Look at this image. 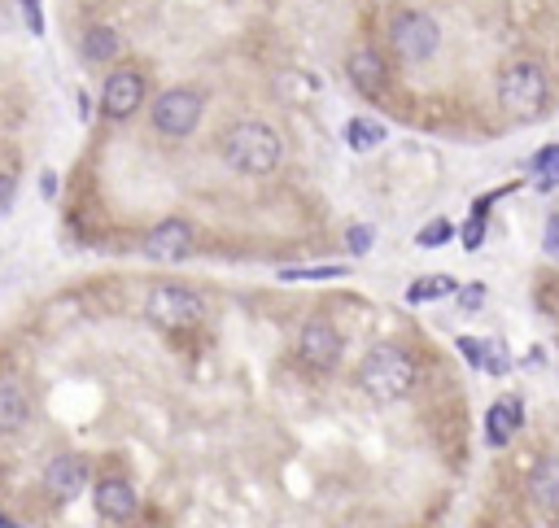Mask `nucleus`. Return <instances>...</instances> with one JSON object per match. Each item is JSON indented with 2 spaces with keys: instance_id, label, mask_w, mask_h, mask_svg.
<instances>
[{
  "instance_id": "obj_21",
  "label": "nucleus",
  "mask_w": 559,
  "mask_h": 528,
  "mask_svg": "<svg viewBox=\"0 0 559 528\" xmlns=\"http://www.w3.org/2000/svg\"><path fill=\"white\" fill-rule=\"evenodd\" d=\"M346 275V267H289V271H280V280H341Z\"/></svg>"
},
{
  "instance_id": "obj_4",
  "label": "nucleus",
  "mask_w": 559,
  "mask_h": 528,
  "mask_svg": "<svg viewBox=\"0 0 559 528\" xmlns=\"http://www.w3.org/2000/svg\"><path fill=\"white\" fill-rule=\"evenodd\" d=\"M389 48H394L402 62L420 66L442 48V27H437V18L428 9H398L389 18Z\"/></svg>"
},
{
  "instance_id": "obj_6",
  "label": "nucleus",
  "mask_w": 559,
  "mask_h": 528,
  "mask_svg": "<svg viewBox=\"0 0 559 528\" xmlns=\"http://www.w3.org/2000/svg\"><path fill=\"white\" fill-rule=\"evenodd\" d=\"M201 114H206V96H201L197 88H166L158 101H153L149 123L166 140H184V136L197 131Z\"/></svg>"
},
{
  "instance_id": "obj_20",
  "label": "nucleus",
  "mask_w": 559,
  "mask_h": 528,
  "mask_svg": "<svg viewBox=\"0 0 559 528\" xmlns=\"http://www.w3.org/2000/svg\"><path fill=\"white\" fill-rule=\"evenodd\" d=\"M481 367L490 371V376H507L511 371V358H507V350L498 341H481Z\"/></svg>"
},
{
  "instance_id": "obj_9",
  "label": "nucleus",
  "mask_w": 559,
  "mask_h": 528,
  "mask_svg": "<svg viewBox=\"0 0 559 528\" xmlns=\"http://www.w3.org/2000/svg\"><path fill=\"white\" fill-rule=\"evenodd\" d=\"M140 249H145V258H153V262H184L197 249V232L188 219H162L158 227H149Z\"/></svg>"
},
{
  "instance_id": "obj_29",
  "label": "nucleus",
  "mask_w": 559,
  "mask_h": 528,
  "mask_svg": "<svg viewBox=\"0 0 559 528\" xmlns=\"http://www.w3.org/2000/svg\"><path fill=\"white\" fill-rule=\"evenodd\" d=\"M455 345H459V354H463V358H468V363H472V367H481V341H472V336H459V341H455Z\"/></svg>"
},
{
  "instance_id": "obj_8",
  "label": "nucleus",
  "mask_w": 559,
  "mask_h": 528,
  "mask_svg": "<svg viewBox=\"0 0 559 528\" xmlns=\"http://www.w3.org/2000/svg\"><path fill=\"white\" fill-rule=\"evenodd\" d=\"M341 350H346V341H341V332L328 319H311L297 332V358L311 371H332L341 363Z\"/></svg>"
},
{
  "instance_id": "obj_28",
  "label": "nucleus",
  "mask_w": 559,
  "mask_h": 528,
  "mask_svg": "<svg viewBox=\"0 0 559 528\" xmlns=\"http://www.w3.org/2000/svg\"><path fill=\"white\" fill-rule=\"evenodd\" d=\"M22 14H27V27L40 35L44 31V14H40V0H22Z\"/></svg>"
},
{
  "instance_id": "obj_30",
  "label": "nucleus",
  "mask_w": 559,
  "mask_h": 528,
  "mask_svg": "<svg viewBox=\"0 0 559 528\" xmlns=\"http://www.w3.org/2000/svg\"><path fill=\"white\" fill-rule=\"evenodd\" d=\"M40 188H44V197H53V192H57V175L49 171V175H44V184H40Z\"/></svg>"
},
{
  "instance_id": "obj_10",
  "label": "nucleus",
  "mask_w": 559,
  "mask_h": 528,
  "mask_svg": "<svg viewBox=\"0 0 559 528\" xmlns=\"http://www.w3.org/2000/svg\"><path fill=\"white\" fill-rule=\"evenodd\" d=\"M346 75L363 96H385V88H389V66L376 48H354L346 57Z\"/></svg>"
},
{
  "instance_id": "obj_14",
  "label": "nucleus",
  "mask_w": 559,
  "mask_h": 528,
  "mask_svg": "<svg viewBox=\"0 0 559 528\" xmlns=\"http://www.w3.org/2000/svg\"><path fill=\"white\" fill-rule=\"evenodd\" d=\"M525 424V402L520 398H503L490 406V415H485V441H490L494 450H503L511 437H516V428Z\"/></svg>"
},
{
  "instance_id": "obj_18",
  "label": "nucleus",
  "mask_w": 559,
  "mask_h": 528,
  "mask_svg": "<svg viewBox=\"0 0 559 528\" xmlns=\"http://www.w3.org/2000/svg\"><path fill=\"white\" fill-rule=\"evenodd\" d=\"M346 144L350 149H359V153H367V149H376V144H385V127L372 123V118H350L346 123Z\"/></svg>"
},
{
  "instance_id": "obj_26",
  "label": "nucleus",
  "mask_w": 559,
  "mask_h": 528,
  "mask_svg": "<svg viewBox=\"0 0 559 528\" xmlns=\"http://www.w3.org/2000/svg\"><path fill=\"white\" fill-rule=\"evenodd\" d=\"M459 306H463V315H472V310H481V302H485V288L481 284H468V288H459Z\"/></svg>"
},
{
  "instance_id": "obj_13",
  "label": "nucleus",
  "mask_w": 559,
  "mask_h": 528,
  "mask_svg": "<svg viewBox=\"0 0 559 528\" xmlns=\"http://www.w3.org/2000/svg\"><path fill=\"white\" fill-rule=\"evenodd\" d=\"M35 406H31V393L22 389L14 380H0V437H9V432H22L31 424Z\"/></svg>"
},
{
  "instance_id": "obj_5",
  "label": "nucleus",
  "mask_w": 559,
  "mask_h": 528,
  "mask_svg": "<svg viewBox=\"0 0 559 528\" xmlns=\"http://www.w3.org/2000/svg\"><path fill=\"white\" fill-rule=\"evenodd\" d=\"M206 310H210L206 297L188 284H158V288H149V297H145V315L166 332L197 328V323L206 319Z\"/></svg>"
},
{
  "instance_id": "obj_25",
  "label": "nucleus",
  "mask_w": 559,
  "mask_h": 528,
  "mask_svg": "<svg viewBox=\"0 0 559 528\" xmlns=\"http://www.w3.org/2000/svg\"><path fill=\"white\" fill-rule=\"evenodd\" d=\"M14 197H18V179L9 175V171H0V219L9 214V206H14Z\"/></svg>"
},
{
  "instance_id": "obj_11",
  "label": "nucleus",
  "mask_w": 559,
  "mask_h": 528,
  "mask_svg": "<svg viewBox=\"0 0 559 528\" xmlns=\"http://www.w3.org/2000/svg\"><path fill=\"white\" fill-rule=\"evenodd\" d=\"M83 485H88V463L79 454H57V459L44 467V489L53 498H79Z\"/></svg>"
},
{
  "instance_id": "obj_1",
  "label": "nucleus",
  "mask_w": 559,
  "mask_h": 528,
  "mask_svg": "<svg viewBox=\"0 0 559 528\" xmlns=\"http://www.w3.org/2000/svg\"><path fill=\"white\" fill-rule=\"evenodd\" d=\"M219 158L228 162V171H236V175H271V171H280V162H284V140L276 127L258 123V118H245V123H232L223 131Z\"/></svg>"
},
{
  "instance_id": "obj_19",
  "label": "nucleus",
  "mask_w": 559,
  "mask_h": 528,
  "mask_svg": "<svg viewBox=\"0 0 559 528\" xmlns=\"http://www.w3.org/2000/svg\"><path fill=\"white\" fill-rule=\"evenodd\" d=\"M529 171L538 175V192H551L559 188V144H546L538 158L529 162Z\"/></svg>"
},
{
  "instance_id": "obj_27",
  "label": "nucleus",
  "mask_w": 559,
  "mask_h": 528,
  "mask_svg": "<svg viewBox=\"0 0 559 528\" xmlns=\"http://www.w3.org/2000/svg\"><path fill=\"white\" fill-rule=\"evenodd\" d=\"M542 249H546V254H551V258L559 262V214H551V219H546V232H542Z\"/></svg>"
},
{
  "instance_id": "obj_24",
  "label": "nucleus",
  "mask_w": 559,
  "mask_h": 528,
  "mask_svg": "<svg viewBox=\"0 0 559 528\" xmlns=\"http://www.w3.org/2000/svg\"><path fill=\"white\" fill-rule=\"evenodd\" d=\"M485 240V214H472L468 227H463V249H481Z\"/></svg>"
},
{
  "instance_id": "obj_12",
  "label": "nucleus",
  "mask_w": 559,
  "mask_h": 528,
  "mask_svg": "<svg viewBox=\"0 0 559 528\" xmlns=\"http://www.w3.org/2000/svg\"><path fill=\"white\" fill-rule=\"evenodd\" d=\"M97 511L105 515V520H114V524H127L140 511V498H136V489L127 485L123 476H105L97 485Z\"/></svg>"
},
{
  "instance_id": "obj_16",
  "label": "nucleus",
  "mask_w": 559,
  "mask_h": 528,
  "mask_svg": "<svg viewBox=\"0 0 559 528\" xmlns=\"http://www.w3.org/2000/svg\"><path fill=\"white\" fill-rule=\"evenodd\" d=\"M529 498L542 511H559V459H546L538 472L529 476Z\"/></svg>"
},
{
  "instance_id": "obj_15",
  "label": "nucleus",
  "mask_w": 559,
  "mask_h": 528,
  "mask_svg": "<svg viewBox=\"0 0 559 528\" xmlns=\"http://www.w3.org/2000/svg\"><path fill=\"white\" fill-rule=\"evenodd\" d=\"M79 53H83V62L88 66H110L118 53H123V40H118V31L114 27H88L83 31V44H79Z\"/></svg>"
},
{
  "instance_id": "obj_17",
  "label": "nucleus",
  "mask_w": 559,
  "mask_h": 528,
  "mask_svg": "<svg viewBox=\"0 0 559 528\" xmlns=\"http://www.w3.org/2000/svg\"><path fill=\"white\" fill-rule=\"evenodd\" d=\"M450 293H459V284L450 275H424V280H415L407 288V302L420 306V302H437V297H450Z\"/></svg>"
},
{
  "instance_id": "obj_2",
  "label": "nucleus",
  "mask_w": 559,
  "mask_h": 528,
  "mask_svg": "<svg viewBox=\"0 0 559 528\" xmlns=\"http://www.w3.org/2000/svg\"><path fill=\"white\" fill-rule=\"evenodd\" d=\"M420 384V363L402 345H372L359 363V389L372 402H402Z\"/></svg>"
},
{
  "instance_id": "obj_3",
  "label": "nucleus",
  "mask_w": 559,
  "mask_h": 528,
  "mask_svg": "<svg viewBox=\"0 0 559 528\" xmlns=\"http://www.w3.org/2000/svg\"><path fill=\"white\" fill-rule=\"evenodd\" d=\"M546 96H551V83H546V70L529 57L511 62L503 75H498V105L511 114V118H538Z\"/></svg>"
},
{
  "instance_id": "obj_22",
  "label": "nucleus",
  "mask_w": 559,
  "mask_h": 528,
  "mask_svg": "<svg viewBox=\"0 0 559 528\" xmlns=\"http://www.w3.org/2000/svg\"><path fill=\"white\" fill-rule=\"evenodd\" d=\"M450 236H455V227H450L446 219H433L428 227H420V236H415V245H424V249H437V245H446Z\"/></svg>"
},
{
  "instance_id": "obj_7",
  "label": "nucleus",
  "mask_w": 559,
  "mask_h": 528,
  "mask_svg": "<svg viewBox=\"0 0 559 528\" xmlns=\"http://www.w3.org/2000/svg\"><path fill=\"white\" fill-rule=\"evenodd\" d=\"M140 105H145V75H140L136 66L110 70V75H105V88H101V114L123 123V118H132Z\"/></svg>"
},
{
  "instance_id": "obj_23",
  "label": "nucleus",
  "mask_w": 559,
  "mask_h": 528,
  "mask_svg": "<svg viewBox=\"0 0 559 528\" xmlns=\"http://www.w3.org/2000/svg\"><path fill=\"white\" fill-rule=\"evenodd\" d=\"M346 249H350L354 258L372 254V227H367V223H354L350 232H346Z\"/></svg>"
}]
</instances>
